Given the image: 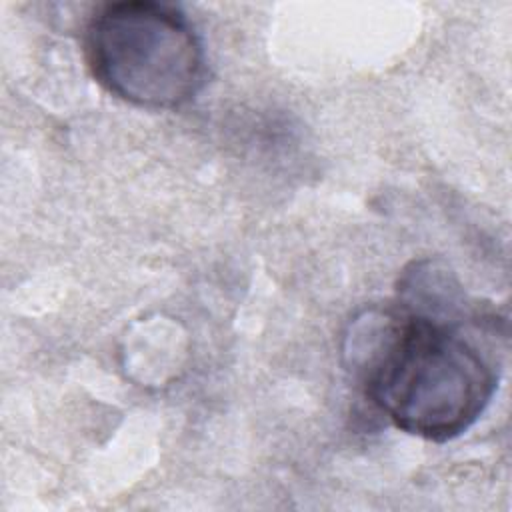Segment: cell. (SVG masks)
I'll list each match as a JSON object with an SVG mask.
<instances>
[{"instance_id":"obj_1","label":"cell","mask_w":512,"mask_h":512,"mask_svg":"<svg viewBox=\"0 0 512 512\" xmlns=\"http://www.w3.org/2000/svg\"><path fill=\"white\" fill-rule=\"evenodd\" d=\"M470 318H436L398 304L352 320L344 356L364 396L396 428L446 442L484 414L498 374L466 334Z\"/></svg>"},{"instance_id":"obj_2","label":"cell","mask_w":512,"mask_h":512,"mask_svg":"<svg viewBox=\"0 0 512 512\" xmlns=\"http://www.w3.org/2000/svg\"><path fill=\"white\" fill-rule=\"evenodd\" d=\"M84 56L112 96L148 110L188 104L206 82L204 46L190 20L170 4L110 2L84 28Z\"/></svg>"}]
</instances>
